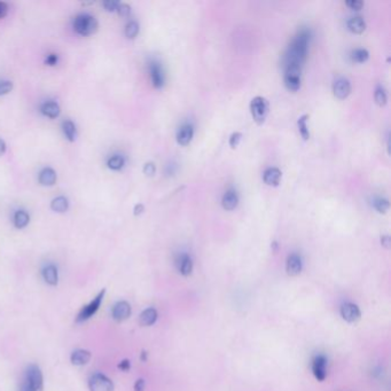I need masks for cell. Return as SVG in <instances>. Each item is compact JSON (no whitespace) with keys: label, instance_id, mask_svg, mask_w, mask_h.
<instances>
[{"label":"cell","instance_id":"cell-33","mask_svg":"<svg viewBox=\"0 0 391 391\" xmlns=\"http://www.w3.org/2000/svg\"><path fill=\"white\" fill-rule=\"evenodd\" d=\"M13 90V83L9 80L0 81V95H6Z\"/></svg>","mask_w":391,"mask_h":391},{"label":"cell","instance_id":"cell-45","mask_svg":"<svg viewBox=\"0 0 391 391\" xmlns=\"http://www.w3.org/2000/svg\"><path fill=\"white\" fill-rule=\"evenodd\" d=\"M5 152H6V144L5 141L0 139V156H1Z\"/></svg>","mask_w":391,"mask_h":391},{"label":"cell","instance_id":"cell-39","mask_svg":"<svg viewBox=\"0 0 391 391\" xmlns=\"http://www.w3.org/2000/svg\"><path fill=\"white\" fill-rule=\"evenodd\" d=\"M145 387H146V383L144 379L137 380L135 383V391H145Z\"/></svg>","mask_w":391,"mask_h":391},{"label":"cell","instance_id":"cell-21","mask_svg":"<svg viewBox=\"0 0 391 391\" xmlns=\"http://www.w3.org/2000/svg\"><path fill=\"white\" fill-rule=\"evenodd\" d=\"M43 277L48 285L57 286L59 281L58 269L54 265H48L43 270Z\"/></svg>","mask_w":391,"mask_h":391},{"label":"cell","instance_id":"cell-42","mask_svg":"<svg viewBox=\"0 0 391 391\" xmlns=\"http://www.w3.org/2000/svg\"><path fill=\"white\" fill-rule=\"evenodd\" d=\"M7 12H8V6H7V3L0 1V18L5 17L7 15Z\"/></svg>","mask_w":391,"mask_h":391},{"label":"cell","instance_id":"cell-16","mask_svg":"<svg viewBox=\"0 0 391 391\" xmlns=\"http://www.w3.org/2000/svg\"><path fill=\"white\" fill-rule=\"evenodd\" d=\"M91 352L87 351V350H76V351L72 353L70 360L76 366H83V365H86L91 360Z\"/></svg>","mask_w":391,"mask_h":391},{"label":"cell","instance_id":"cell-13","mask_svg":"<svg viewBox=\"0 0 391 391\" xmlns=\"http://www.w3.org/2000/svg\"><path fill=\"white\" fill-rule=\"evenodd\" d=\"M302 266H303V264H302V258L299 255L292 254L288 256L286 263V270L289 275H292V277L299 275L302 271Z\"/></svg>","mask_w":391,"mask_h":391},{"label":"cell","instance_id":"cell-4","mask_svg":"<svg viewBox=\"0 0 391 391\" xmlns=\"http://www.w3.org/2000/svg\"><path fill=\"white\" fill-rule=\"evenodd\" d=\"M250 113L257 124H263L269 114V102L263 96H256L250 102Z\"/></svg>","mask_w":391,"mask_h":391},{"label":"cell","instance_id":"cell-28","mask_svg":"<svg viewBox=\"0 0 391 391\" xmlns=\"http://www.w3.org/2000/svg\"><path fill=\"white\" fill-rule=\"evenodd\" d=\"M351 58H352V60L357 63H364L368 60V58H370V53H368V51L366 50V48H357V50L352 52Z\"/></svg>","mask_w":391,"mask_h":391},{"label":"cell","instance_id":"cell-38","mask_svg":"<svg viewBox=\"0 0 391 391\" xmlns=\"http://www.w3.org/2000/svg\"><path fill=\"white\" fill-rule=\"evenodd\" d=\"M118 5H120V2H117V1L103 2V6H105V8H106V10H108V12H115V10H117Z\"/></svg>","mask_w":391,"mask_h":391},{"label":"cell","instance_id":"cell-5","mask_svg":"<svg viewBox=\"0 0 391 391\" xmlns=\"http://www.w3.org/2000/svg\"><path fill=\"white\" fill-rule=\"evenodd\" d=\"M105 294H106V290L102 289L101 292H100L98 295H96L94 299H93L90 303L87 305H85V307L81 309L79 313L77 315V319L76 321L77 322H83V321H86L91 318V316L94 315L96 312H98L100 305L102 303V300L103 297H105Z\"/></svg>","mask_w":391,"mask_h":391},{"label":"cell","instance_id":"cell-9","mask_svg":"<svg viewBox=\"0 0 391 391\" xmlns=\"http://www.w3.org/2000/svg\"><path fill=\"white\" fill-rule=\"evenodd\" d=\"M333 92L337 99L343 100L348 98L350 93H351V84H350V81L346 79V78H338L333 84Z\"/></svg>","mask_w":391,"mask_h":391},{"label":"cell","instance_id":"cell-2","mask_svg":"<svg viewBox=\"0 0 391 391\" xmlns=\"http://www.w3.org/2000/svg\"><path fill=\"white\" fill-rule=\"evenodd\" d=\"M44 378L40 368L37 365H30L25 372L20 391H43Z\"/></svg>","mask_w":391,"mask_h":391},{"label":"cell","instance_id":"cell-17","mask_svg":"<svg viewBox=\"0 0 391 391\" xmlns=\"http://www.w3.org/2000/svg\"><path fill=\"white\" fill-rule=\"evenodd\" d=\"M237 203H239V197H237V194L234 191L226 192L222 199L223 208L229 211L235 209L237 207Z\"/></svg>","mask_w":391,"mask_h":391},{"label":"cell","instance_id":"cell-11","mask_svg":"<svg viewBox=\"0 0 391 391\" xmlns=\"http://www.w3.org/2000/svg\"><path fill=\"white\" fill-rule=\"evenodd\" d=\"M111 314H113V318L116 320V321H124V320H126L131 315V305L125 301L118 302V303L114 305Z\"/></svg>","mask_w":391,"mask_h":391},{"label":"cell","instance_id":"cell-31","mask_svg":"<svg viewBox=\"0 0 391 391\" xmlns=\"http://www.w3.org/2000/svg\"><path fill=\"white\" fill-rule=\"evenodd\" d=\"M374 208H375L376 211L380 212V214H386V212L389 210L390 203L387 199L379 197V199L374 200Z\"/></svg>","mask_w":391,"mask_h":391},{"label":"cell","instance_id":"cell-36","mask_svg":"<svg viewBox=\"0 0 391 391\" xmlns=\"http://www.w3.org/2000/svg\"><path fill=\"white\" fill-rule=\"evenodd\" d=\"M345 5L353 10H359L363 8L364 2L361 0H349V1L345 2Z\"/></svg>","mask_w":391,"mask_h":391},{"label":"cell","instance_id":"cell-25","mask_svg":"<svg viewBox=\"0 0 391 391\" xmlns=\"http://www.w3.org/2000/svg\"><path fill=\"white\" fill-rule=\"evenodd\" d=\"M30 222V217L27 212L23 210H18L15 212V216H14V225H15L16 229H24L25 226L29 224Z\"/></svg>","mask_w":391,"mask_h":391},{"label":"cell","instance_id":"cell-18","mask_svg":"<svg viewBox=\"0 0 391 391\" xmlns=\"http://www.w3.org/2000/svg\"><path fill=\"white\" fill-rule=\"evenodd\" d=\"M156 320H157V311H156L154 308H150V309H147V310H145L143 313L140 314L139 322H140L141 326L148 327V326L154 325V323L156 322Z\"/></svg>","mask_w":391,"mask_h":391},{"label":"cell","instance_id":"cell-23","mask_svg":"<svg viewBox=\"0 0 391 391\" xmlns=\"http://www.w3.org/2000/svg\"><path fill=\"white\" fill-rule=\"evenodd\" d=\"M42 113L50 118H57L60 115V107L55 102H46L42 107Z\"/></svg>","mask_w":391,"mask_h":391},{"label":"cell","instance_id":"cell-6","mask_svg":"<svg viewBox=\"0 0 391 391\" xmlns=\"http://www.w3.org/2000/svg\"><path fill=\"white\" fill-rule=\"evenodd\" d=\"M284 81L289 91L296 92L301 87V68L296 66H287Z\"/></svg>","mask_w":391,"mask_h":391},{"label":"cell","instance_id":"cell-44","mask_svg":"<svg viewBox=\"0 0 391 391\" xmlns=\"http://www.w3.org/2000/svg\"><path fill=\"white\" fill-rule=\"evenodd\" d=\"M144 211H145V207L141 203H139L135 207V212H133V214H135V216H139L143 214Z\"/></svg>","mask_w":391,"mask_h":391},{"label":"cell","instance_id":"cell-20","mask_svg":"<svg viewBox=\"0 0 391 391\" xmlns=\"http://www.w3.org/2000/svg\"><path fill=\"white\" fill-rule=\"evenodd\" d=\"M348 29L352 33H363L366 29V22L361 16H353L348 21Z\"/></svg>","mask_w":391,"mask_h":391},{"label":"cell","instance_id":"cell-30","mask_svg":"<svg viewBox=\"0 0 391 391\" xmlns=\"http://www.w3.org/2000/svg\"><path fill=\"white\" fill-rule=\"evenodd\" d=\"M107 165L111 170L118 171V170H121L123 166H124V158H123L122 156L115 155V156H113V157H110L109 159H108Z\"/></svg>","mask_w":391,"mask_h":391},{"label":"cell","instance_id":"cell-46","mask_svg":"<svg viewBox=\"0 0 391 391\" xmlns=\"http://www.w3.org/2000/svg\"><path fill=\"white\" fill-rule=\"evenodd\" d=\"M141 359H143L144 361H146V352H143V355H141Z\"/></svg>","mask_w":391,"mask_h":391},{"label":"cell","instance_id":"cell-3","mask_svg":"<svg viewBox=\"0 0 391 391\" xmlns=\"http://www.w3.org/2000/svg\"><path fill=\"white\" fill-rule=\"evenodd\" d=\"M98 28V21L88 14H80L74 21V29L80 36H91L96 32Z\"/></svg>","mask_w":391,"mask_h":391},{"label":"cell","instance_id":"cell-8","mask_svg":"<svg viewBox=\"0 0 391 391\" xmlns=\"http://www.w3.org/2000/svg\"><path fill=\"white\" fill-rule=\"evenodd\" d=\"M312 372L318 381H323L327 376V359L323 356H315L312 360Z\"/></svg>","mask_w":391,"mask_h":391},{"label":"cell","instance_id":"cell-41","mask_svg":"<svg viewBox=\"0 0 391 391\" xmlns=\"http://www.w3.org/2000/svg\"><path fill=\"white\" fill-rule=\"evenodd\" d=\"M118 368H120V370H122V371H124V372H128L130 368H131V364H130V360L125 359V360L121 361V364L118 365Z\"/></svg>","mask_w":391,"mask_h":391},{"label":"cell","instance_id":"cell-24","mask_svg":"<svg viewBox=\"0 0 391 391\" xmlns=\"http://www.w3.org/2000/svg\"><path fill=\"white\" fill-rule=\"evenodd\" d=\"M68 207H69V202H68V199H66L65 196H59L57 199H54L52 201L51 203V208L52 210L55 211V212H66L68 210Z\"/></svg>","mask_w":391,"mask_h":391},{"label":"cell","instance_id":"cell-27","mask_svg":"<svg viewBox=\"0 0 391 391\" xmlns=\"http://www.w3.org/2000/svg\"><path fill=\"white\" fill-rule=\"evenodd\" d=\"M62 129H63V133H65V136L67 139L69 141H75L76 139V126L75 124L72 121H66L63 123L62 125Z\"/></svg>","mask_w":391,"mask_h":391},{"label":"cell","instance_id":"cell-7","mask_svg":"<svg viewBox=\"0 0 391 391\" xmlns=\"http://www.w3.org/2000/svg\"><path fill=\"white\" fill-rule=\"evenodd\" d=\"M90 391H114V383L106 375L96 373L88 381Z\"/></svg>","mask_w":391,"mask_h":391},{"label":"cell","instance_id":"cell-43","mask_svg":"<svg viewBox=\"0 0 391 391\" xmlns=\"http://www.w3.org/2000/svg\"><path fill=\"white\" fill-rule=\"evenodd\" d=\"M381 244L385 248L388 249L390 247V236L389 235H383L381 237Z\"/></svg>","mask_w":391,"mask_h":391},{"label":"cell","instance_id":"cell-29","mask_svg":"<svg viewBox=\"0 0 391 391\" xmlns=\"http://www.w3.org/2000/svg\"><path fill=\"white\" fill-rule=\"evenodd\" d=\"M139 33V24L136 21H131L125 27V36L129 39H135Z\"/></svg>","mask_w":391,"mask_h":391},{"label":"cell","instance_id":"cell-22","mask_svg":"<svg viewBox=\"0 0 391 391\" xmlns=\"http://www.w3.org/2000/svg\"><path fill=\"white\" fill-rule=\"evenodd\" d=\"M178 269L184 277H188L193 271V260L188 255H182L178 263Z\"/></svg>","mask_w":391,"mask_h":391},{"label":"cell","instance_id":"cell-10","mask_svg":"<svg viewBox=\"0 0 391 391\" xmlns=\"http://www.w3.org/2000/svg\"><path fill=\"white\" fill-rule=\"evenodd\" d=\"M341 316L348 322L358 321L361 316L359 308L353 303H345L341 308Z\"/></svg>","mask_w":391,"mask_h":391},{"label":"cell","instance_id":"cell-37","mask_svg":"<svg viewBox=\"0 0 391 391\" xmlns=\"http://www.w3.org/2000/svg\"><path fill=\"white\" fill-rule=\"evenodd\" d=\"M156 172V166L153 162H148L144 166V173L148 177H153Z\"/></svg>","mask_w":391,"mask_h":391},{"label":"cell","instance_id":"cell-14","mask_svg":"<svg viewBox=\"0 0 391 391\" xmlns=\"http://www.w3.org/2000/svg\"><path fill=\"white\" fill-rule=\"evenodd\" d=\"M194 137V129L191 124L182 125L177 133V143L180 146H187Z\"/></svg>","mask_w":391,"mask_h":391},{"label":"cell","instance_id":"cell-1","mask_svg":"<svg viewBox=\"0 0 391 391\" xmlns=\"http://www.w3.org/2000/svg\"><path fill=\"white\" fill-rule=\"evenodd\" d=\"M310 36L307 31H302L296 36V38L290 44L289 51L287 53V66H296L302 68L308 55V46Z\"/></svg>","mask_w":391,"mask_h":391},{"label":"cell","instance_id":"cell-15","mask_svg":"<svg viewBox=\"0 0 391 391\" xmlns=\"http://www.w3.org/2000/svg\"><path fill=\"white\" fill-rule=\"evenodd\" d=\"M281 177L282 173L278 167H269V169H266L263 173L264 182L269 186H278L280 184Z\"/></svg>","mask_w":391,"mask_h":391},{"label":"cell","instance_id":"cell-35","mask_svg":"<svg viewBox=\"0 0 391 391\" xmlns=\"http://www.w3.org/2000/svg\"><path fill=\"white\" fill-rule=\"evenodd\" d=\"M117 12L120 14L121 16L123 17H126L130 15V13H131V7L129 5H126V3H120L117 7Z\"/></svg>","mask_w":391,"mask_h":391},{"label":"cell","instance_id":"cell-34","mask_svg":"<svg viewBox=\"0 0 391 391\" xmlns=\"http://www.w3.org/2000/svg\"><path fill=\"white\" fill-rule=\"evenodd\" d=\"M241 138H242V135H241L240 132L232 133V136L230 137V141H229L230 146L232 147V148H236L237 146H239V144H240V141H241Z\"/></svg>","mask_w":391,"mask_h":391},{"label":"cell","instance_id":"cell-32","mask_svg":"<svg viewBox=\"0 0 391 391\" xmlns=\"http://www.w3.org/2000/svg\"><path fill=\"white\" fill-rule=\"evenodd\" d=\"M374 99H375V102H376V105H379V106H385L386 103H387V100H388V98H387V93H386V91H385V88H382V87H378L375 90V93H374Z\"/></svg>","mask_w":391,"mask_h":391},{"label":"cell","instance_id":"cell-26","mask_svg":"<svg viewBox=\"0 0 391 391\" xmlns=\"http://www.w3.org/2000/svg\"><path fill=\"white\" fill-rule=\"evenodd\" d=\"M309 115H302V116L299 118V121H297V126H299V131L301 133L302 138H303L304 140H309L310 139V131H309V128H308V120H309Z\"/></svg>","mask_w":391,"mask_h":391},{"label":"cell","instance_id":"cell-12","mask_svg":"<svg viewBox=\"0 0 391 391\" xmlns=\"http://www.w3.org/2000/svg\"><path fill=\"white\" fill-rule=\"evenodd\" d=\"M150 76L153 86L156 88H161L164 85V74H163L162 67L157 62H152L150 66Z\"/></svg>","mask_w":391,"mask_h":391},{"label":"cell","instance_id":"cell-40","mask_svg":"<svg viewBox=\"0 0 391 391\" xmlns=\"http://www.w3.org/2000/svg\"><path fill=\"white\" fill-rule=\"evenodd\" d=\"M58 63V55L50 54L46 58V65L48 66H55Z\"/></svg>","mask_w":391,"mask_h":391},{"label":"cell","instance_id":"cell-19","mask_svg":"<svg viewBox=\"0 0 391 391\" xmlns=\"http://www.w3.org/2000/svg\"><path fill=\"white\" fill-rule=\"evenodd\" d=\"M57 181V172L52 167H45L39 173V182L43 186H53Z\"/></svg>","mask_w":391,"mask_h":391}]
</instances>
